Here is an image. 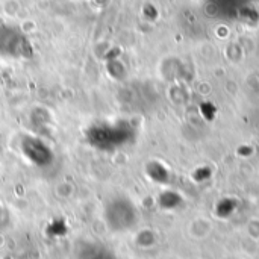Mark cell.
<instances>
[{
    "label": "cell",
    "instance_id": "6da1fadb",
    "mask_svg": "<svg viewBox=\"0 0 259 259\" xmlns=\"http://www.w3.org/2000/svg\"><path fill=\"white\" fill-rule=\"evenodd\" d=\"M21 150L24 153V156L33 162L35 165H46L50 164V158H52V150L38 138H26L21 143Z\"/></svg>",
    "mask_w": 259,
    "mask_h": 259
}]
</instances>
